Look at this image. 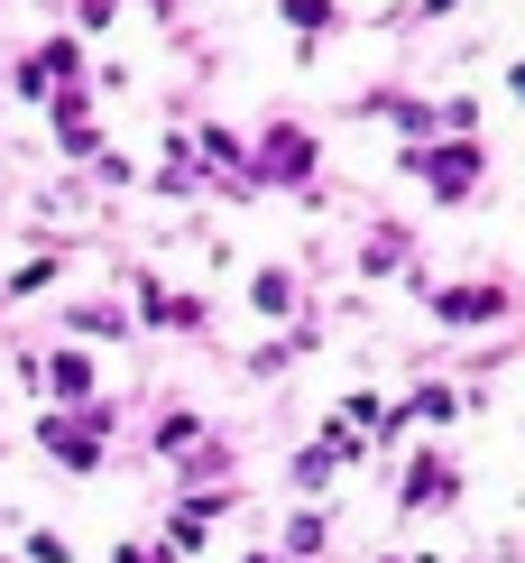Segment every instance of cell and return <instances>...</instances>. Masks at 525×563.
I'll return each instance as SVG.
<instances>
[{
    "mask_svg": "<svg viewBox=\"0 0 525 563\" xmlns=\"http://www.w3.org/2000/svg\"><path fill=\"white\" fill-rule=\"evenodd\" d=\"M46 388H56V397H83V388H92V361H83V351H56V361H46Z\"/></svg>",
    "mask_w": 525,
    "mask_h": 563,
    "instance_id": "obj_1",
    "label": "cell"
},
{
    "mask_svg": "<svg viewBox=\"0 0 525 563\" xmlns=\"http://www.w3.org/2000/svg\"><path fill=\"white\" fill-rule=\"evenodd\" d=\"M443 314H451V323H470V314H498V296H480V287H451V296H443Z\"/></svg>",
    "mask_w": 525,
    "mask_h": 563,
    "instance_id": "obj_2",
    "label": "cell"
},
{
    "mask_svg": "<svg viewBox=\"0 0 525 563\" xmlns=\"http://www.w3.org/2000/svg\"><path fill=\"white\" fill-rule=\"evenodd\" d=\"M286 19H295V29H323V19H332V0H286Z\"/></svg>",
    "mask_w": 525,
    "mask_h": 563,
    "instance_id": "obj_3",
    "label": "cell"
}]
</instances>
